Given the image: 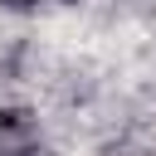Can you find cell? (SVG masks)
<instances>
[{
  "label": "cell",
  "instance_id": "obj_3",
  "mask_svg": "<svg viewBox=\"0 0 156 156\" xmlns=\"http://www.w3.org/2000/svg\"><path fill=\"white\" fill-rule=\"evenodd\" d=\"M5 10H29V5H39V0H0Z\"/></svg>",
  "mask_w": 156,
  "mask_h": 156
},
{
  "label": "cell",
  "instance_id": "obj_1",
  "mask_svg": "<svg viewBox=\"0 0 156 156\" xmlns=\"http://www.w3.org/2000/svg\"><path fill=\"white\" fill-rule=\"evenodd\" d=\"M39 151V117L29 107H0V156H34Z\"/></svg>",
  "mask_w": 156,
  "mask_h": 156
},
{
  "label": "cell",
  "instance_id": "obj_2",
  "mask_svg": "<svg viewBox=\"0 0 156 156\" xmlns=\"http://www.w3.org/2000/svg\"><path fill=\"white\" fill-rule=\"evenodd\" d=\"M102 156H151L146 146H136V141H107L102 146Z\"/></svg>",
  "mask_w": 156,
  "mask_h": 156
},
{
  "label": "cell",
  "instance_id": "obj_4",
  "mask_svg": "<svg viewBox=\"0 0 156 156\" xmlns=\"http://www.w3.org/2000/svg\"><path fill=\"white\" fill-rule=\"evenodd\" d=\"M151 156H156V151H151Z\"/></svg>",
  "mask_w": 156,
  "mask_h": 156
}]
</instances>
